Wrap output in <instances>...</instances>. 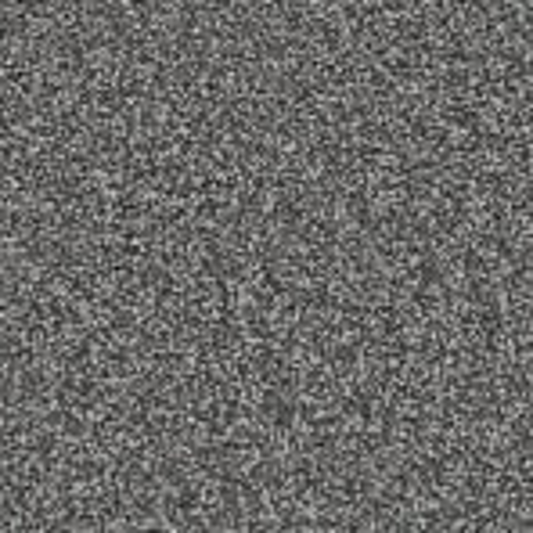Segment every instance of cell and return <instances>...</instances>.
<instances>
[{
    "label": "cell",
    "instance_id": "6da1fadb",
    "mask_svg": "<svg viewBox=\"0 0 533 533\" xmlns=\"http://www.w3.org/2000/svg\"><path fill=\"white\" fill-rule=\"evenodd\" d=\"M115 357H119L115 364H126V353H115ZM101 375H105V378H112V375H126V368H101Z\"/></svg>",
    "mask_w": 533,
    "mask_h": 533
}]
</instances>
